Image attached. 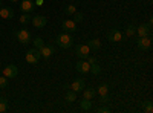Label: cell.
Here are the masks:
<instances>
[{
  "label": "cell",
  "mask_w": 153,
  "mask_h": 113,
  "mask_svg": "<svg viewBox=\"0 0 153 113\" xmlns=\"http://www.w3.org/2000/svg\"><path fill=\"white\" fill-rule=\"evenodd\" d=\"M107 38H109V41H112V43H118V41L123 40V34H121L120 29H110V31L107 32Z\"/></svg>",
  "instance_id": "cell-7"
},
{
  "label": "cell",
  "mask_w": 153,
  "mask_h": 113,
  "mask_svg": "<svg viewBox=\"0 0 153 113\" xmlns=\"http://www.w3.org/2000/svg\"><path fill=\"white\" fill-rule=\"evenodd\" d=\"M34 2L32 0H22V3H20V11H23V12H31V11H34Z\"/></svg>",
  "instance_id": "cell-15"
},
{
  "label": "cell",
  "mask_w": 153,
  "mask_h": 113,
  "mask_svg": "<svg viewBox=\"0 0 153 113\" xmlns=\"http://www.w3.org/2000/svg\"><path fill=\"white\" fill-rule=\"evenodd\" d=\"M97 92H98L100 95H107V93H109V86L104 84V83H103V84H100V86H98V89H97Z\"/></svg>",
  "instance_id": "cell-21"
},
{
  "label": "cell",
  "mask_w": 153,
  "mask_h": 113,
  "mask_svg": "<svg viewBox=\"0 0 153 113\" xmlns=\"http://www.w3.org/2000/svg\"><path fill=\"white\" fill-rule=\"evenodd\" d=\"M80 106H81V109H83L84 112H87V110H91V109H92V99H87V98H83V99H81V103H80Z\"/></svg>",
  "instance_id": "cell-18"
},
{
  "label": "cell",
  "mask_w": 153,
  "mask_h": 113,
  "mask_svg": "<svg viewBox=\"0 0 153 113\" xmlns=\"http://www.w3.org/2000/svg\"><path fill=\"white\" fill-rule=\"evenodd\" d=\"M16 37H17V40L22 43V44H28L32 41V35L28 29H19L16 31Z\"/></svg>",
  "instance_id": "cell-2"
},
{
  "label": "cell",
  "mask_w": 153,
  "mask_h": 113,
  "mask_svg": "<svg viewBox=\"0 0 153 113\" xmlns=\"http://www.w3.org/2000/svg\"><path fill=\"white\" fill-rule=\"evenodd\" d=\"M89 72H92L94 75H98V73L101 72V67H100V66L97 64V63H95V64H92V66H91V70H89Z\"/></svg>",
  "instance_id": "cell-29"
},
{
  "label": "cell",
  "mask_w": 153,
  "mask_h": 113,
  "mask_svg": "<svg viewBox=\"0 0 153 113\" xmlns=\"http://www.w3.org/2000/svg\"><path fill=\"white\" fill-rule=\"evenodd\" d=\"M97 112H98V113H109V112H110V109L104 106V107H100V109H98Z\"/></svg>",
  "instance_id": "cell-32"
},
{
  "label": "cell",
  "mask_w": 153,
  "mask_h": 113,
  "mask_svg": "<svg viewBox=\"0 0 153 113\" xmlns=\"http://www.w3.org/2000/svg\"><path fill=\"white\" fill-rule=\"evenodd\" d=\"M61 29L65 32H75L76 31V23L74 20H65L61 23Z\"/></svg>",
  "instance_id": "cell-11"
},
{
  "label": "cell",
  "mask_w": 153,
  "mask_h": 113,
  "mask_svg": "<svg viewBox=\"0 0 153 113\" xmlns=\"http://www.w3.org/2000/svg\"><path fill=\"white\" fill-rule=\"evenodd\" d=\"M65 98H66V103H74L75 99H76V93H75L74 90H72V92L69 90V92L66 93V96H65Z\"/></svg>",
  "instance_id": "cell-25"
},
{
  "label": "cell",
  "mask_w": 153,
  "mask_h": 113,
  "mask_svg": "<svg viewBox=\"0 0 153 113\" xmlns=\"http://www.w3.org/2000/svg\"><path fill=\"white\" fill-rule=\"evenodd\" d=\"M0 8H2V0H0Z\"/></svg>",
  "instance_id": "cell-35"
},
{
  "label": "cell",
  "mask_w": 153,
  "mask_h": 113,
  "mask_svg": "<svg viewBox=\"0 0 153 113\" xmlns=\"http://www.w3.org/2000/svg\"><path fill=\"white\" fill-rule=\"evenodd\" d=\"M75 12H76V8H75L74 5H68V6L65 8V14H66V16H71V17H72Z\"/></svg>",
  "instance_id": "cell-24"
},
{
  "label": "cell",
  "mask_w": 153,
  "mask_h": 113,
  "mask_svg": "<svg viewBox=\"0 0 153 113\" xmlns=\"http://www.w3.org/2000/svg\"><path fill=\"white\" fill-rule=\"evenodd\" d=\"M9 2H12V3H17V2H19V0H9Z\"/></svg>",
  "instance_id": "cell-34"
},
{
  "label": "cell",
  "mask_w": 153,
  "mask_h": 113,
  "mask_svg": "<svg viewBox=\"0 0 153 113\" xmlns=\"http://www.w3.org/2000/svg\"><path fill=\"white\" fill-rule=\"evenodd\" d=\"M43 3H45V0H35V6H43Z\"/></svg>",
  "instance_id": "cell-33"
},
{
  "label": "cell",
  "mask_w": 153,
  "mask_h": 113,
  "mask_svg": "<svg viewBox=\"0 0 153 113\" xmlns=\"http://www.w3.org/2000/svg\"><path fill=\"white\" fill-rule=\"evenodd\" d=\"M31 23L34 24V28H37V29H43L45 26H46V23H48V18L45 17V16H34L32 18H31Z\"/></svg>",
  "instance_id": "cell-6"
},
{
  "label": "cell",
  "mask_w": 153,
  "mask_h": 113,
  "mask_svg": "<svg viewBox=\"0 0 153 113\" xmlns=\"http://www.w3.org/2000/svg\"><path fill=\"white\" fill-rule=\"evenodd\" d=\"M95 93H97V90L95 89H92V87H89V89H83V98H87V99H92L94 96H95Z\"/></svg>",
  "instance_id": "cell-17"
},
{
  "label": "cell",
  "mask_w": 153,
  "mask_h": 113,
  "mask_svg": "<svg viewBox=\"0 0 153 113\" xmlns=\"http://www.w3.org/2000/svg\"><path fill=\"white\" fill-rule=\"evenodd\" d=\"M86 61L92 66V64H95V63H97V58H95V57H92V55H89V57L86 58Z\"/></svg>",
  "instance_id": "cell-30"
},
{
  "label": "cell",
  "mask_w": 153,
  "mask_h": 113,
  "mask_svg": "<svg viewBox=\"0 0 153 113\" xmlns=\"http://www.w3.org/2000/svg\"><path fill=\"white\" fill-rule=\"evenodd\" d=\"M126 35H127V37H133V35H136V28L133 26V24H129V26L126 28Z\"/></svg>",
  "instance_id": "cell-23"
},
{
  "label": "cell",
  "mask_w": 153,
  "mask_h": 113,
  "mask_svg": "<svg viewBox=\"0 0 153 113\" xmlns=\"http://www.w3.org/2000/svg\"><path fill=\"white\" fill-rule=\"evenodd\" d=\"M32 43H34V47H37V49H42L45 46V41H43V38H40V37H35V38L32 40Z\"/></svg>",
  "instance_id": "cell-22"
},
{
  "label": "cell",
  "mask_w": 153,
  "mask_h": 113,
  "mask_svg": "<svg viewBox=\"0 0 153 113\" xmlns=\"http://www.w3.org/2000/svg\"><path fill=\"white\" fill-rule=\"evenodd\" d=\"M55 43H57L61 49H69V47L74 44V38L71 37V34L63 32V34H58V35H57Z\"/></svg>",
  "instance_id": "cell-1"
},
{
  "label": "cell",
  "mask_w": 153,
  "mask_h": 113,
  "mask_svg": "<svg viewBox=\"0 0 153 113\" xmlns=\"http://www.w3.org/2000/svg\"><path fill=\"white\" fill-rule=\"evenodd\" d=\"M75 69L78 70L80 73L86 75V73H89V70H91V64H89L86 60H80V61L75 64Z\"/></svg>",
  "instance_id": "cell-9"
},
{
  "label": "cell",
  "mask_w": 153,
  "mask_h": 113,
  "mask_svg": "<svg viewBox=\"0 0 153 113\" xmlns=\"http://www.w3.org/2000/svg\"><path fill=\"white\" fill-rule=\"evenodd\" d=\"M91 47H89L87 44H78L75 46V55L78 57L80 60H86L89 55H91Z\"/></svg>",
  "instance_id": "cell-4"
},
{
  "label": "cell",
  "mask_w": 153,
  "mask_h": 113,
  "mask_svg": "<svg viewBox=\"0 0 153 113\" xmlns=\"http://www.w3.org/2000/svg\"><path fill=\"white\" fill-rule=\"evenodd\" d=\"M143 109L147 112V113H152L153 112V106H152V101H147V103H144L143 104Z\"/></svg>",
  "instance_id": "cell-27"
},
{
  "label": "cell",
  "mask_w": 153,
  "mask_h": 113,
  "mask_svg": "<svg viewBox=\"0 0 153 113\" xmlns=\"http://www.w3.org/2000/svg\"><path fill=\"white\" fill-rule=\"evenodd\" d=\"M42 58V52H40V49H29V51L26 52V61L29 63V64H37L38 60Z\"/></svg>",
  "instance_id": "cell-3"
},
{
  "label": "cell",
  "mask_w": 153,
  "mask_h": 113,
  "mask_svg": "<svg viewBox=\"0 0 153 113\" xmlns=\"http://www.w3.org/2000/svg\"><path fill=\"white\" fill-rule=\"evenodd\" d=\"M107 101H109V96H107V95H100V103L106 104Z\"/></svg>",
  "instance_id": "cell-31"
},
{
  "label": "cell",
  "mask_w": 153,
  "mask_h": 113,
  "mask_svg": "<svg viewBox=\"0 0 153 113\" xmlns=\"http://www.w3.org/2000/svg\"><path fill=\"white\" fill-rule=\"evenodd\" d=\"M6 87H8V78L3 75V77H0V89H6Z\"/></svg>",
  "instance_id": "cell-28"
},
{
  "label": "cell",
  "mask_w": 153,
  "mask_h": 113,
  "mask_svg": "<svg viewBox=\"0 0 153 113\" xmlns=\"http://www.w3.org/2000/svg\"><path fill=\"white\" fill-rule=\"evenodd\" d=\"M14 17V9L9 6L0 8V18H12Z\"/></svg>",
  "instance_id": "cell-14"
},
{
  "label": "cell",
  "mask_w": 153,
  "mask_h": 113,
  "mask_svg": "<svg viewBox=\"0 0 153 113\" xmlns=\"http://www.w3.org/2000/svg\"><path fill=\"white\" fill-rule=\"evenodd\" d=\"M72 17H74L72 20H74L75 23H80V21H83V18H84V14H83V12H78V11H76L75 14L72 16Z\"/></svg>",
  "instance_id": "cell-26"
},
{
  "label": "cell",
  "mask_w": 153,
  "mask_h": 113,
  "mask_svg": "<svg viewBox=\"0 0 153 113\" xmlns=\"http://www.w3.org/2000/svg\"><path fill=\"white\" fill-rule=\"evenodd\" d=\"M8 99L5 98V96H2L0 98V113H6L8 112Z\"/></svg>",
  "instance_id": "cell-19"
},
{
  "label": "cell",
  "mask_w": 153,
  "mask_h": 113,
  "mask_svg": "<svg viewBox=\"0 0 153 113\" xmlns=\"http://www.w3.org/2000/svg\"><path fill=\"white\" fill-rule=\"evenodd\" d=\"M150 32H152V26H149V24H141V26L136 28L138 37H147L150 35Z\"/></svg>",
  "instance_id": "cell-13"
},
{
  "label": "cell",
  "mask_w": 153,
  "mask_h": 113,
  "mask_svg": "<svg viewBox=\"0 0 153 113\" xmlns=\"http://www.w3.org/2000/svg\"><path fill=\"white\" fill-rule=\"evenodd\" d=\"M17 73H19V69H17V66H14V64H9V66H6V67L3 69V75H5L6 78H16Z\"/></svg>",
  "instance_id": "cell-10"
},
{
  "label": "cell",
  "mask_w": 153,
  "mask_h": 113,
  "mask_svg": "<svg viewBox=\"0 0 153 113\" xmlns=\"http://www.w3.org/2000/svg\"><path fill=\"white\" fill-rule=\"evenodd\" d=\"M31 18H32V16H29V12H25V14H22L20 16V23L22 24H28V23H31Z\"/></svg>",
  "instance_id": "cell-20"
},
{
  "label": "cell",
  "mask_w": 153,
  "mask_h": 113,
  "mask_svg": "<svg viewBox=\"0 0 153 113\" xmlns=\"http://www.w3.org/2000/svg\"><path fill=\"white\" fill-rule=\"evenodd\" d=\"M87 46L91 47V51H98V49L101 47V41L98 38H92V40H89Z\"/></svg>",
  "instance_id": "cell-16"
},
{
  "label": "cell",
  "mask_w": 153,
  "mask_h": 113,
  "mask_svg": "<svg viewBox=\"0 0 153 113\" xmlns=\"http://www.w3.org/2000/svg\"><path fill=\"white\" fill-rule=\"evenodd\" d=\"M84 87H86V81H84L83 78H76V80L71 84V89H72L75 93H80V92H83Z\"/></svg>",
  "instance_id": "cell-8"
},
{
  "label": "cell",
  "mask_w": 153,
  "mask_h": 113,
  "mask_svg": "<svg viewBox=\"0 0 153 113\" xmlns=\"http://www.w3.org/2000/svg\"><path fill=\"white\" fill-rule=\"evenodd\" d=\"M40 52H42V57L49 58V57H52V55L55 54V47L51 46V44H45V46L40 49Z\"/></svg>",
  "instance_id": "cell-12"
},
{
  "label": "cell",
  "mask_w": 153,
  "mask_h": 113,
  "mask_svg": "<svg viewBox=\"0 0 153 113\" xmlns=\"http://www.w3.org/2000/svg\"><path fill=\"white\" fill-rule=\"evenodd\" d=\"M136 46H138V49H141V51H149V49L152 47V38H150V35L139 37L138 41H136Z\"/></svg>",
  "instance_id": "cell-5"
}]
</instances>
